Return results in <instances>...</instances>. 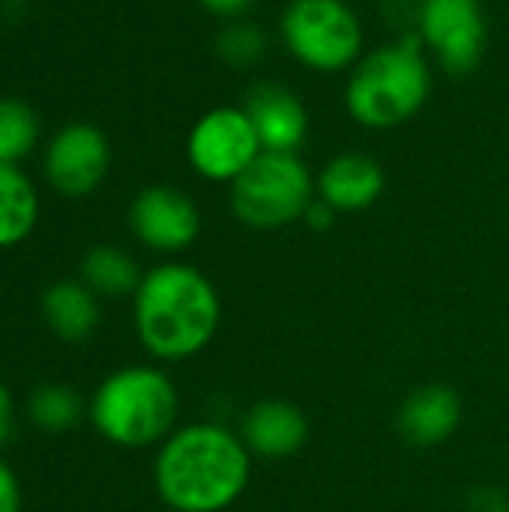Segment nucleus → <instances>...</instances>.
Here are the masks:
<instances>
[{"label":"nucleus","mask_w":509,"mask_h":512,"mask_svg":"<svg viewBox=\"0 0 509 512\" xmlns=\"http://www.w3.org/2000/svg\"><path fill=\"white\" fill-rule=\"evenodd\" d=\"M468 512H509V495L498 486H477L468 498Z\"/></svg>","instance_id":"21"},{"label":"nucleus","mask_w":509,"mask_h":512,"mask_svg":"<svg viewBox=\"0 0 509 512\" xmlns=\"http://www.w3.org/2000/svg\"><path fill=\"white\" fill-rule=\"evenodd\" d=\"M195 3L219 21H234V18H249L258 0H195Z\"/></svg>","instance_id":"22"},{"label":"nucleus","mask_w":509,"mask_h":512,"mask_svg":"<svg viewBox=\"0 0 509 512\" xmlns=\"http://www.w3.org/2000/svg\"><path fill=\"white\" fill-rule=\"evenodd\" d=\"M252 459H291L309 441L306 414L285 399H261L246 408L237 432Z\"/></svg>","instance_id":"12"},{"label":"nucleus","mask_w":509,"mask_h":512,"mask_svg":"<svg viewBox=\"0 0 509 512\" xmlns=\"http://www.w3.org/2000/svg\"><path fill=\"white\" fill-rule=\"evenodd\" d=\"M213 51L216 57L231 66V69H249L264 60L267 54V33L249 21V18H234L222 21V27L213 36Z\"/></svg>","instance_id":"20"},{"label":"nucleus","mask_w":509,"mask_h":512,"mask_svg":"<svg viewBox=\"0 0 509 512\" xmlns=\"http://www.w3.org/2000/svg\"><path fill=\"white\" fill-rule=\"evenodd\" d=\"M417 39L450 75H468L486 54L489 24L480 0H423Z\"/></svg>","instance_id":"8"},{"label":"nucleus","mask_w":509,"mask_h":512,"mask_svg":"<svg viewBox=\"0 0 509 512\" xmlns=\"http://www.w3.org/2000/svg\"><path fill=\"white\" fill-rule=\"evenodd\" d=\"M432 93V63L420 39L405 36L366 51L345 84V108L363 129H396L417 117Z\"/></svg>","instance_id":"3"},{"label":"nucleus","mask_w":509,"mask_h":512,"mask_svg":"<svg viewBox=\"0 0 509 512\" xmlns=\"http://www.w3.org/2000/svg\"><path fill=\"white\" fill-rule=\"evenodd\" d=\"M129 228L135 240L159 255L186 252L201 234L198 204L177 186H144L129 204Z\"/></svg>","instance_id":"10"},{"label":"nucleus","mask_w":509,"mask_h":512,"mask_svg":"<svg viewBox=\"0 0 509 512\" xmlns=\"http://www.w3.org/2000/svg\"><path fill=\"white\" fill-rule=\"evenodd\" d=\"M315 198V177L297 153H261L228 189L234 219L252 231L303 222Z\"/></svg>","instance_id":"5"},{"label":"nucleus","mask_w":509,"mask_h":512,"mask_svg":"<svg viewBox=\"0 0 509 512\" xmlns=\"http://www.w3.org/2000/svg\"><path fill=\"white\" fill-rule=\"evenodd\" d=\"M141 279H144V273H141L138 261L117 246L102 243V246H93L81 258V282L96 297H108V300L135 297Z\"/></svg>","instance_id":"17"},{"label":"nucleus","mask_w":509,"mask_h":512,"mask_svg":"<svg viewBox=\"0 0 509 512\" xmlns=\"http://www.w3.org/2000/svg\"><path fill=\"white\" fill-rule=\"evenodd\" d=\"M252 480V453L243 438L219 423L174 429L156 453L153 486L174 512H225Z\"/></svg>","instance_id":"1"},{"label":"nucleus","mask_w":509,"mask_h":512,"mask_svg":"<svg viewBox=\"0 0 509 512\" xmlns=\"http://www.w3.org/2000/svg\"><path fill=\"white\" fill-rule=\"evenodd\" d=\"M288 54L321 75L351 72L366 54V30L348 0H288L279 18Z\"/></svg>","instance_id":"6"},{"label":"nucleus","mask_w":509,"mask_h":512,"mask_svg":"<svg viewBox=\"0 0 509 512\" xmlns=\"http://www.w3.org/2000/svg\"><path fill=\"white\" fill-rule=\"evenodd\" d=\"M15 435V402L6 384H0V450L12 441Z\"/></svg>","instance_id":"24"},{"label":"nucleus","mask_w":509,"mask_h":512,"mask_svg":"<svg viewBox=\"0 0 509 512\" xmlns=\"http://www.w3.org/2000/svg\"><path fill=\"white\" fill-rule=\"evenodd\" d=\"M111 141L87 120L60 126L42 153V177L63 198L93 195L111 171Z\"/></svg>","instance_id":"9"},{"label":"nucleus","mask_w":509,"mask_h":512,"mask_svg":"<svg viewBox=\"0 0 509 512\" xmlns=\"http://www.w3.org/2000/svg\"><path fill=\"white\" fill-rule=\"evenodd\" d=\"M132 318L135 336L153 360L183 363L216 339L222 300L198 267L165 261L144 273L132 297Z\"/></svg>","instance_id":"2"},{"label":"nucleus","mask_w":509,"mask_h":512,"mask_svg":"<svg viewBox=\"0 0 509 512\" xmlns=\"http://www.w3.org/2000/svg\"><path fill=\"white\" fill-rule=\"evenodd\" d=\"M243 111L249 114L264 153H297L309 138V111L303 99L279 81L252 84Z\"/></svg>","instance_id":"11"},{"label":"nucleus","mask_w":509,"mask_h":512,"mask_svg":"<svg viewBox=\"0 0 509 512\" xmlns=\"http://www.w3.org/2000/svg\"><path fill=\"white\" fill-rule=\"evenodd\" d=\"M462 426V399L450 384L417 387L396 414V429L402 441L417 450H432L447 444Z\"/></svg>","instance_id":"13"},{"label":"nucleus","mask_w":509,"mask_h":512,"mask_svg":"<svg viewBox=\"0 0 509 512\" xmlns=\"http://www.w3.org/2000/svg\"><path fill=\"white\" fill-rule=\"evenodd\" d=\"M0 512H21V486L15 471L0 459Z\"/></svg>","instance_id":"23"},{"label":"nucleus","mask_w":509,"mask_h":512,"mask_svg":"<svg viewBox=\"0 0 509 512\" xmlns=\"http://www.w3.org/2000/svg\"><path fill=\"white\" fill-rule=\"evenodd\" d=\"M336 210L330 207V204H324L321 198H315L312 201V207L306 210V216H303V222L312 228V231H330L333 228V222H336Z\"/></svg>","instance_id":"25"},{"label":"nucleus","mask_w":509,"mask_h":512,"mask_svg":"<svg viewBox=\"0 0 509 512\" xmlns=\"http://www.w3.org/2000/svg\"><path fill=\"white\" fill-rule=\"evenodd\" d=\"M39 189L21 165L0 162V249L24 243L39 225Z\"/></svg>","instance_id":"16"},{"label":"nucleus","mask_w":509,"mask_h":512,"mask_svg":"<svg viewBox=\"0 0 509 512\" xmlns=\"http://www.w3.org/2000/svg\"><path fill=\"white\" fill-rule=\"evenodd\" d=\"M27 417L33 426H39L45 432H66L84 417V402L66 384H45L30 393Z\"/></svg>","instance_id":"19"},{"label":"nucleus","mask_w":509,"mask_h":512,"mask_svg":"<svg viewBox=\"0 0 509 512\" xmlns=\"http://www.w3.org/2000/svg\"><path fill=\"white\" fill-rule=\"evenodd\" d=\"M42 138V120L39 111L18 99V96H0V162L21 165Z\"/></svg>","instance_id":"18"},{"label":"nucleus","mask_w":509,"mask_h":512,"mask_svg":"<svg viewBox=\"0 0 509 512\" xmlns=\"http://www.w3.org/2000/svg\"><path fill=\"white\" fill-rule=\"evenodd\" d=\"M264 153L243 105H219L204 111L186 138L192 171L210 183H234Z\"/></svg>","instance_id":"7"},{"label":"nucleus","mask_w":509,"mask_h":512,"mask_svg":"<svg viewBox=\"0 0 509 512\" xmlns=\"http://www.w3.org/2000/svg\"><path fill=\"white\" fill-rule=\"evenodd\" d=\"M90 423L114 447L144 450L162 444L180 414V393L156 366H123L90 396Z\"/></svg>","instance_id":"4"},{"label":"nucleus","mask_w":509,"mask_h":512,"mask_svg":"<svg viewBox=\"0 0 509 512\" xmlns=\"http://www.w3.org/2000/svg\"><path fill=\"white\" fill-rule=\"evenodd\" d=\"M315 189L336 213H363L384 195L387 174L369 153H339L321 168Z\"/></svg>","instance_id":"14"},{"label":"nucleus","mask_w":509,"mask_h":512,"mask_svg":"<svg viewBox=\"0 0 509 512\" xmlns=\"http://www.w3.org/2000/svg\"><path fill=\"white\" fill-rule=\"evenodd\" d=\"M42 318L63 342H84L99 327V297L81 279H60L42 294Z\"/></svg>","instance_id":"15"}]
</instances>
